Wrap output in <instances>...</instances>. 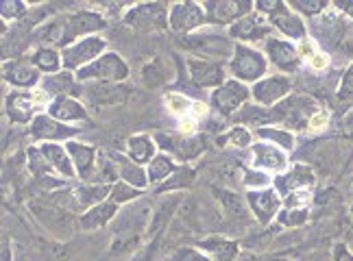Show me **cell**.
Listing matches in <instances>:
<instances>
[{
    "mask_svg": "<svg viewBox=\"0 0 353 261\" xmlns=\"http://www.w3.org/2000/svg\"><path fill=\"white\" fill-rule=\"evenodd\" d=\"M234 70H236L238 76L253 81L255 76H260L264 72V61H262V57L257 52L238 48V59L234 63Z\"/></svg>",
    "mask_w": 353,
    "mask_h": 261,
    "instance_id": "1",
    "label": "cell"
},
{
    "mask_svg": "<svg viewBox=\"0 0 353 261\" xmlns=\"http://www.w3.org/2000/svg\"><path fill=\"white\" fill-rule=\"evenodd\" d=\"M105 76V79H122L127 74V67L116 54H107L105 59L97 61V65H90L88 70H83V76Z\"/></svg>",
    "mask_w": 353,
    "mask_h": 261,
    "instance_id": "2",
    "label": "cell"
},
{
    "mask_svg": "<svg viewBox=\"0 0 353 261\" xmlns=\"http://www.w3.org/2000/svg\"><path fill=\"white\" fill-rule=\"evenodd\" d=\"M288 87H290V83H288L286 79H281V76L266 79V81H262V83L255 87V98L260 101V103L270 105V103L279 101L281 96L288 92Z\"/></svg>",
    "mask_w": 353,
    "mask_h": 261,
    "instance_id": "3",
    "label": "cell"
},
{
    "mask_svg": "<svg viewBox=\"0 0 353 261\" xmlns=\"http://www.w3.org/2000/svg\"><path fill=\"white\" fill-rule=\"evenodd\" d=\"M244 98H247V90H244L242 85H238V83H229L223 90L214 92V103L219 105V109L225 114L232 112V109H236Z\"/></svg>",
    "mask_w": 353,
    "mask_h": 261,
    "instance_id": "4",
    "label": "cell"
},
{
    "mask_svg": "<svg viewBox=\"0 0 353 261\" xmlns=\"http://www.w3.org/2000/svg\"><path fill=\"white\" fill-rule=\"evenodd\" d=\"M101 48H103V42H101V39H88V42H81V44H77L74 48L65 50V54H63L65 65L74 67V65L85 63V61L92 57V54H97Z\"/></svg>",
    "mask_w": 353,
    "mask_h": 261,
    "instance_id": "5",
    "label": "cell"
},
{
    "mask_svg": "<svg viewBox=\"0 0 353 261\" xmlns=\"http://www.w3.org/2000/svg\"><path fill=\"white\" fill-rule=\"evenodd\" d=\"M201 22V7L196 5H176L172 11V26L176 31L194 29Z\"/></svg>",
    "mask_w": 353,
    "mask_h": 261,
    "instance_id": "6",
    "label": "cell"
},
{
    "mask_svg": "<svg viewBox=\"0 0 353 261\" xmlns=\"http://www.w3.org/2000/svg\"><path fill=\"white\" fill-rule=\"evenodd\" d=\"M192 76L196 83L201 85H216L223 81V70L214 63H205V61H192Z\"/></svg>",
    "mask_w": 353,
    "mask_h": 261,
    "instance_id": "7",
    "label": "cell"
},
{
    "mask_svg": "<svg viewBox=\"0 0 353 261\" xmlns=\"http://www.w3.org/2000/svg\"><path fill=\"white\" fill-rule=\"evenodd\" d=\"M255 153H257V166L262 168H268V170H281L283 166H286V157H283L277 148L273 146H255Z\"/></svg>",
    "mask_w": 353,
    "mask_h": 261,
    "instance_id": "8",
    "label": "cell"
},
{
    "mask_svg": "<svg viewBox=\"0 0 353 261\" xmlns=\"http://www.w3.org/2000/svg\"><path fill=\"white\" fill-rule=\"evenodd\" d=\"M270 59H273L283 70H296V52L283 42H270Z\"/></svg>",
    "mask_w": 353,
    "mask_h": 261,
    "instance_id": "9",
    "label": "cell"
},
{
    "mask_svg": "<svg viewBox=\"0 0 353 261\" xmlns=\"http://www.w3.org/2000/svg\"><path fill=\"white\" fill-rule=\"evenodd\" d=\"M249 202H251L253 211L262 220H266L268 216H273L275 209H277V198L273 194H268V191H264V194H251Z\"/></svg>",
    "mask_w": 353,
    "mask_h": 261,
    "instance_id": "10",
    "label": "cell"
},
{
    "mask_svg": "<svg viewBox=\"0 0 353 261\" xmlns=\"http://www.w3.org/2000/svg\"><path fill=\"white\" fill-rule=\"evenodd\" d=\"M255 26H264V22L260 18H251V20H244L240 24H236L232 33L244 39H255V37H262L266 33V29H255Z\"/></svg>",
    "mask_w": 353,
    "mask_h": 261,
    "instance_id": "11",
    "label": "cell"
},
{
    "mask_svg": "<svg viewBox=\"0 0 353 261\" xmlns=\"http://www.w3.org/2000/svg\"><path fill=\"white\" fill-rule=\"evenodd\" d=\"M52 116L55 118H85L83 109H81L74 101H57L52 107Z\"/></svg>",
    "mask_w": 353,
    "mask_h": 261,
    "instance_id": "12",
    "label": "cell"
},
{
    "mask_svg": "<svg viewBox=\"0 0 353 261\" xmlns=\"http://www.w3.org/2000/svg\"><path fill=\"white\" fill-rule=\"evenodd\" d=\"M275 24L279 26V31H283L290 37H301L305 35V26L299 18H292V16H286V18H277Z\"/></svg>",
    "mask_w": 353,
    "mask_h": 261,
    "instance_id": "13",
    "label": "cell"
},
{
    "mask_svg": "<svg viewBox=\"0 0 353 261\" xmlns=\"http://www.w3.org/2000/svg\"><path fill=\"white\" fill-rule=\"evenodd\" d=\"M70 150H72L74 159L79 161V170H81V174H85L88 168L94 163V150H92L90 146H79V144H70Z\"/></svg>",
    "mask_w": 353,
    "mask_h": 261,
    "instance_id": "14",
    "label": "cell"
},
{
    "mask_svg": "<svg viewBox=\"0 0 353 261\" xmlns=\"http://www.w3.org/2000/svg\"><path fill=\"white\" fill-rule=\"evenodd\" d=\"M203 249H210V251H219V261H229L236 257V244H229L223 240H210L203 244Z\"/></svg>",
    "mask_w": 353,
    "mask_h": 261,
    "instance_id": "15",
    "label": "cell"
},
{
    "mask_svg": "<svg viewBox=\"0 0 353 261\" xmlns=\"http://www.w3.org/2000/svg\"><path fill=\"white\" fill-rule=\"evenodd\" d=\"M129 144H131V155L138 161H144V159H148L153 155V146H151V142L146 140V137H133Z\"/></svg>",
    "mask_w": 353,
    "mask_h": 261,
    "instance_id": "16",
    "label": "cell"
},
{
    "mask_svg": "<svg viewBox=\"0 0 353 261\" xmlns=\"http://www.w3.org/2000/svg\"><path fill=\"white\" fill-rule=\"evenodd\" d=\"M112 213H114V205H105V207H99L97 211H90V213L85 216V220H83V225H85L88 229H92V227H101V225L107 222V218H105V216H110V218H112Z\"/></svg>",
    "mask_w": 353,
    "mask_h": 261,
    "instance_id": "17",
    "label": "cell"
},
{
    "mask_svg": "<svg viewBox=\"0 0 353 261\" xmlns=\"http://www.w3.org/2000/svg\"><path fill=\"white\" fill-rule=\"evenodd\" d=\"M9 79L16 81V83H33L35 72L31 67H26L24 63H16V65H9Z\"/></svg>",
    "mask_w": 353,
    "mask_h": 261,
    "instance_id": "18",
    "label": "cell"
},
{
    "mask_svg": "<svg viewBox=\"0 0 353 261\" xmlns=\"http://www.w3.org/2000/svg\"><path fill=\"white\" fill-rule=\"evenodd\" d=\"M216 194H219L221 198H225V200H223V205H227L229 213H232L234 218H240V220L247 218V211H244V205L240 202V198H238V196L227 194V191H216Z\"/></svg>",
    "mask_w": 353,
    "mask_h": 261,
    "instance_id": "19",
    "label": "cell"
},
{
    "mask_svg": "<svg viewBox=\"0 0 353 261\" xmlns=\"http://www.w3.org/2000/svg\"><path fill=\"white\" fill-rule=\"evenodd\" d=\"M44 150H46V155L57 163V170H61L63 174H72L70 166H68L65 155H61V153H59V148H57V146H44Z\"/></svg>",
    "mask_w": 353,
    "mask_h": 261,
    "instance_id": "20",
    "label": "cell"
},
{
    "mask_svg": "<svg viewBox=\"0 0 353 261\" xmlns=\"http://www.w3.org/2000/svg\"><path fill=\"white\" fill-rule=\"evenodd\" d=\"M170 170H172L170 159L159 157V159H155V161H153V166L148 168V174H151V178H161V176H166Z\"/></svg>",
    "mask_w": 353,
    "mask_h": 261,
    "instance_id": "21",
    "label": "cell"
},
{
    "mask_svg": "<svg viewBox=\"0 0 353 261\" xmlns=\"http://www.w3.org/2000/svg\"><path fill=\"white\" fill-rule=\"evenodd\" d=\"M338 98H341V101H353V65L349 67V72L343 79L341 90H338Z\"/></svg>",
    "mask_w": 353,
    "mask_h": 261,
    "instance_id": "22",
    "label": "cell"
},
{
    "mask_svg": "<svg viewBox=\"0 0 353 261\" xmlns=\"http://www.w3.org/2000/svg\"><path fill=\"white\" fill-rule=\"evenodd\" d=\"M37 63L44 67V70H55L57 63H59V57L55 52H50V50H42V52H37Z\"/></svg>",
    "mask_w": 353,
    "mask_h": 261,
    "instance_id": "23",
    "label": "cell"
},
{
    "mask_svg": "<svg viewBox=\"0 0 353 261\" xmlns=\"http://www.w3.org/2000/svg\"><path fill=\"white\" fill-rule=\"evenodd\" d=\"M166 107L170 109V112H174V114H181L185 107H190V103L183 98V96H179V94H170L168 98H166Z\"/></svg>",
    "mask_w": 353,
    "mask_h": 261,
    "instance_id": "24",
    "label": "cell"
},
{
    "mask_svg": "<svg viewBox=\"0 0 353 261\" xmlns=\"http://www.w3.org/2000/svg\"><path fill=\"white\" fill-rule=\"evenodd\" d=\"M138 191H133V189H129V185H125V183H118L116 185V189L112 191V200H116V202H122L125 198H131V196H135Z\"/></svg>",
    "mask_w": 353,
    "mask_h": 261,
    "instance_id": "25",
    "label": "cell"
},
{
    "mask_svg": "<svg viewBox=\"0 0 353 261\" xmlns=\"http://www.w3.org/2000/svg\"><path fill=\"white\" fill-rule=\"evenodd\" d=\"M305 216H307V211L305 209H296V211H290L288 213V218L286 216H281V222L283 225H301V222H305Z\"/></svg>",
    "mask_w": 353,
    "mask_h": 261,
    "instance_id": "26",
    "label": "cell"
},
{
    "mask_svg": "<svg viewBox=\"0 0 353 261\" xmlns=\"http://www.w3.org/2000/svg\"><path fill=\"white\" fill-rule=\"evenodd\" d=\"M316 52H319V48H316V42H312V39H303V42L299 44V54H301V57H307V59H312Z\"/></svg>",
    "mask_w": 353,
    "mask_h": 261,
    "instance_id": "27",
    "label": "cell"
},
{
    "mask_svg": "<svg viewBox=\"0 0 353 261\" xmlns=\"http://www.w3.org/2000/svg\"><path fill=\"white\" fill-rule=\"evenodd\" d=\"M327 120H330V116L325 114V112H319V114H314V118L310 120V131H319V129H323L325 125H327Z\"/></svg>",
    "mask_w": 353,
    "mask_h": 261,
    "instance_id": "28",
    "label": "cell"
},
{
    "mask_svg": "<svg viewBox=\"0 0 353 261\" xmlns=\"http://www.w3.org/2000/svg\"><path fill=\"white\" fill-rule=\"evenodd\" d=\"M310 65L314 67V70H325V67L330 65V57L325 52H316L314 57L310 59Z\"/></svg>",
    "mask_w": 353,
    "mask_h": 261,
    "instance_id": "29",
    "label": "cell"
},
{
    "mask_svg": "<svg viewBox=\"0 0 353 261\" xmlns=\"http://www.w3.org/2000/svg\"><path fill=\"white\" fill-rule=\"evenodd\" d=\"M229 140H232L234 144H238V146H244L249 142V133L244 131V129H236L232 135H229Z\"/></svg>",
    "mask_w": 353,
    "mask_h": 261,
    "instance_id": "30",
    "label": "cell"
},
{
    "mask_svg": "<svg viewBox=\"0 0 353 261\" xmlns=\"http://www.w3.org/2000/svg\"><path fill=\"white\" fill-rule=\"evenodd\" d=\"M292 7H305V13H314L323 7H327V3H292Z\"/></svg>",
    "mask_w": 353,
    "mask_h": 261,
    "instance_id": "31",
    "label": "cell"
},
{
    "mask_svg": "<svg viewBox=\"0 0 353 261\" xmlns=\"http://www.w3.org/2000/svg\"><path fill=\"white\" fill-rule=\"evenodd\" d=\"M336 261H353V255L347 253L345 246H338V249H336Z\"/></svg>",
    "mask_w": 353,
    "mask_h": 261,
    "instance_id": "32",
    "label": "cell"
},
{
    "mask_svg": "<svg viewBox=\"0 0 353 261\" xmlns=\"http://www.w3.org/2000/svg\"><path fill=\"white\" fill-rule=\"evenodd\" d=\"M190 257H192V259H188L185 255H179V261H208L205 257H201V255L194 253V251H190Z\"/></svg>",
    "mask_w": 353,
    "mask_h": 261,
    "instance_id": "33",
    "label": "cell"
},
{
    "mask_svg": "<svg viewBox=\"0 0 353 261\" xmlns=\"http://www.w3.org/2000/svg\"><path fill=\"white\" fill-rule=\"evenodd\" d=\"M338 7H347L345 11H349L351 16H353V3H338Z\"/></svg>",
    "mask_w": 353,
    "mask_h": 261,
    "instance_id": "34",
    "label": "cell"
},
{
    "mask_svg": "<svg viewBox=\"0 0 353 261\" xmlns=\"http://www.w3.org/2000/svg\"><path fill=\"white\" fill-rule=\"evenodd\" d=\"M345 125H347V127H353V114L345 120Z\"/></svg>",
    "mask_w": 353,
    "mask_h": 261,
    "instance_id": "35",
    "label": "cell"
},
{
    "mask_svg": "<svg viewBox=\"0 0 353 261\" xmlns=\"http://www.w3.org/2000/svg\"><path fill=\"white\" fill-rule=\"evenodd\" d=\"M349 236H351V249H353V229H351V233H349Z\"/></svg>",
    "mask_w": 353,
    "mask_h": 261,
    "instance_id": "36",
    "label": "cell"
},
{
    "mask_svg": "<svg viewBox=\"0 0 353 261\" xmlns=\"http://www.w3.org/2000/svg\"><path fill=\"white\" fill-rule=\"evenodd\" d=\"M240 261H253V259H240Z\"/></svg>",
    "mask_w": 353,
    "mask_h": 261,
    "instance_id": "37",
    "label": "cell"
},
{
    "mask_svg": "<svg viewBox=\"0 0 353 261\" xmlns=\"http://www.w3.org/2000/svg\"><path fill=\"white\" fill-rule=\"evenodd\" d=\"M351 211H353V209H351Z\"/></svg>",
    "mask_w": 353,
    "mask_h": 261,
    "instance_id": "38",
    "label": "cell"
}]
</instances>
